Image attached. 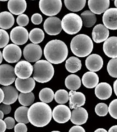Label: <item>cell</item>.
Returning a JSON list of instances; mask_svg holds the SVG:
<instances>
[{"mask_svg":"<svg viewBox=\"0 0 117 132\" xmlns=\"http://www.w3.org/2000/svg\"><path fill=\"white\" fill-rule=\"evenodd\" d=\"M70 108L65 104H59L52 110V118L57 123L63 124L71 119Z\"/></svg>","mask_w":117,"mask_h":132,"instance_id":"10","label":"cell"},{"mask_svg":"<svg viewBox=\"0 0 117 132\" xmlns=\"http://www.w3.org/2000/svg\"><path fill=\"white\" fill-rule=\"evenodd\" d=\"M81 81L85 88L94 89L99 84V77L95 72L87 71L83 74Z\"/></svg>","mask_w":117,"mask_h":132,"instance_id":"25","label":"cell"},{"mask_svg":"<svg viewBox=\"0 0 117 132\" xmlns=\"http://www.w3.org/2000/svg\"><path fill=\"white\" fill-rule=\"evenodd\" d=\"M114 6L117 9V0H116V1H114Z\"/></svg>","mask_w":117,"mask_h":132,"instance_id":"53","label":"cell"},{"mask_svg":"<svg viewBox=\"0 0 117 132\" xmlns=\"http://www.w3.org/2000/svg\"><path fill=\"white\" fill-rule=\"evenodd\" d=\"M7 129V125L4 120H0V132H5Z\"/></svg>","mask_w":117,"mask_h":132,"instance_id":"46","label":"cell"},{"mask_svg":"<svg viewBox=\"0 0 117 132\" xmlns=\"http://www.w3.org/2000/svg\"><path fill=\"white\" fill-rule=\"evenodd\" d=\"M109 113L111 117L117 120V99L112 100L109 105Z\"/></svg>","mask_w":117,"mask_h":132,"instance_id":"39","label":"cell"},{"mask_svg":"<svg viewBox=\"0 0 117 132\" xmlns=\"http://www.w3.org/2000/svg\"><path fill=\"white\" fill-rule=\"evenodd\" d=\"M51 132H61V131H52Z\"/></svg>","mask_w":117,"mask_h":132,"instance_id":"54","label":"cell"},{"mask_svg":"<svg viewBox=\"0 0 117 132\" xmlns=\"http://www.w3.org/2000/svg\"><path fill=\"white\" fill-rule=\"evenodd\" d=\"M0 34H1V39H0V48H4L6 46L8 45L9 40L11 37L9 36L8 33L5 30L1 29L0 30Z\"/></svg>","mask_w":117,"mask_h":132,"instance_id":"38","label":"cell"},{"mask_svg":"<svg viewBox=\"0 0 117 132\" xmlns=\"http://www.w3.org/2000/svg\"><path fill=\"white\" fill-rule=\"evenodd\" d=\"M105 55L112 59L117 58V37L112 36L105 42L103 46Z\"/></svg>","mask_w":117,"mask_h":132,"instance_id":"20","label":"cell"},{"mask_svg":"<svg viewBox=\"0 0 117 132\" xmlns=\"http://www.w3.org/2000/svg\"><path fill=\"white\" fill-rule=\"evenodd\" d=\"M4 121L7 125V129H12L13 128H15V119H14L12 117H7L4 119Z\"/></svg>","mask_w":117,"mask_h":132,"instance_id":"42","label":"cell"},{"mask_svg":"<svg viewBox=\"0 0 117 132\" xmlns=\"http://www.w3.org/2000/svg\"><path fill=\"white\" fill-rule=\"evenodd\" d=\"M35 97L33 93H21L19 95V102L22 104V106H32L35 101Z\"/></svg>","mask_w":117,"mask_h":132,"instance_id":"34","label":"cell"},{"mask_svg":"<svg viewBox=\"0 0 117 132\" xmlns=\"http://www.w3.org/2000/svg\"><path fill=\"white\" fill-rule=\"evenodd\" d=\"M16 74L15 68L9 64H2L0 66V84L3 87L11 86L15 82Z\"/></svg>","mask_w":117,"mask_h":132,"instance_id":"8","label":"cell"},{"mask_svg":"<svg viewBox=\"0 0 117 132\" xmlns=\"http://www.w3.org/2000/svg\"><path fill=\"white\" fill-rule=\"evenodd\" d=\"M15 132H27L28 131V127L24 123H18L17 124L14 128Z\"/></svg>","mask_w":117,"mask_h":132,"instance_id":"43","label":"cell"},{"mask_svg":"<svg viewBox=\"0 0 117 132\" xmlns=\"http://www.w3.org/2000/svg\"><path fill=\"white\" fill-rule=\"evenodd\" d=\"M95 95L99 100H105L109 99L112 94V88L108 82H101L96 87Z\"/></svg>","mask_w":117,"mask_h":132,"instance_id":"22","label":"cell"},{"mask_svg":"<svg viewBox=\"0 0 117 132\" xmlns=\"http://www.w3.org/2000/svg\"><path fill=\"white\" fill-rule=\"evenodd\" d=\"M17 23L19 25V26H22V27L26 26L29 23L28 16L26 14H22V15H19L17 18Z\"/></svg>","mask_w":117,"mask_h":132,"instance_id":"40","label":"cell"},{"mask_svg":"<svg viewBox=\"0 0 117 132\" xmlns=\"http://www.w3.org/2000/svg\"><path fill=\"white\" fill-rule=\"evenodd\" d=\"M86 2L85 0H65L64 4L72 12H79L84 8Z\"/></svg>","mask_w":117,"mask_h":132,"instance_id":"29","label":"cell"},{"mask_svg":"<svg viewBox=\"0 0 117 132\" xmlns=\"http://www.w3.org/2000/svg\"><path fill=\"white\" fill-rule=\"evenodd\" d=\"M109 29L103 24H97L94 27L92 32V37L94 42L97 44L105 42L109 38Z\"/></svg>","mask_w":117,"mask_h":132,"instance_id":"15","label":"cell"},{"mask_svg":"<svg viewBox=\"0 0 117 132\" xmlns=\"http://www.w3.org/2000/svg\"><path fill=\"white\" fill-rule=\"evenodd\" d=\"M81 67H82L81 61L77 57L72 56L65 61V69L67 71L71 73H74L80 71Z\"/></svg>","mask_w":117,"mask_h":132,"instance_id":"27","label":"cell"},{"mask_svg":"<svg viewBox=\"0 0 117 132\" xmlns=\"http://www.w3.org/2000/svg\"><path fill=\"white\" fill-rule=\"evenodd\" d=\"M54 74V67L48 61L41 60L34 64L33 78L36 82L43 84L50 82Z\"/></svg>","mask_w":117,"mask_h":132,"instance_id":"4","label":"cell"},{"mask_svg":"<svg viewBox=\"0 0 117 132\" xmlns=\"http://www.w3.org/2000/svg\"><path fill=\"white\" fill-rule=\"evenodd\" d=\"M42 49L39 44H28L24 47L23 55L25 60L29 62H37L42 56Z\"/></svg>","mask_w":117,"mask_h":132,"instance_id":"9","label":"cell"},{"mask_svg":"<svg viewBox=\"0 0 117 132\" xmlns=\"http://www.w3.org/2000/svg\"><path fill=\"white\" fill-rule=\"evenodd\" d=\"M113 89L114 91L115 95L117 96V79L114 82V85H113Z\"/></svg>","mask_w":117,"mask_h":132,"instance_id":"47","label":"cell"},{"mask_svg":"<svg viewBox=\"0 0 117 132\" xmlns=\"http://www.w3.org/2000/svg\"><path fill=\"white\" fill-rule=\"evenodd\" d=\"M68 132H85V130L81 125H74L70 129Z\"/></svg>","mask_w":117,"mask_h":132,"instance_id":"45","label":"cell"},{"mask_svg":"<svg viewBox=\"0 0 117 132\" xmlns=\"http://www.w3.org/2000/svg\"><path fill=\"white\" fill-rule=\"evenodd\" d=\"M103 66V60L102 57L96 53L90 55L85 60V67L90 71L97 72L101 69Z\"/></svg>","mask_w":117,"mask_h":132,"instance_id":"16","label":"cell"},{"mask_svg":"<svg viewBox=\"0 0 117 132\" xmlns=\"http://www.w3.org/2000/svg\"><path fill=\"white\" fill-rule=\"evenodd\" d=\"M94 132H108L106 129H105L103 128H99L97 129H96Z\"/></svg>","mask_w":117,"mask_h":132,"instance_id":"50","label":"cell"},{"mask_svg":"<svg viewBox=\"0 0 117 132\" xmlns=\"http://www.w3.org/2000/svg\"><path fill=\"white\" fill-rule=\"evenodd\" d=\"M12 42L16 45H24L29 39V32L24 27L16 26L13 28L10 33Z\"/></svg>","mask_w":117,"mask_h":132,"instance_id":"11","label":"cell"},{"mask_svg":"<svg viewBox=\"0 0 117 132\" xmlns=\"http://www.w3.org/2000/svg\"><path fill=\"white\" fill-rule=\"evenodd\" d=\"M31 22L35 25H39V24H41V22H43V18L41 14L35 13L31 17Z\"/></svg>","mask_w":117,"mask_h":132,"instance_id":"41","label":"cell"},{"mask_svg":"<svg viewBox=\"0 0 117 132\" xmlns=\"http://www.w3.org/2000/svg\"><path fill=\"white\" fill-rule=\"evenodd\" d=\"M11 110H12L11 106L8 105V104H5L2 103L1 106H0V111L4 112L5 115L9 114L11 112Z\"/></svg>","mask_w":117,"mask_h":132,"instance_id":"44","label":"cell"},{"mask_svg":"<svg viewBox=\"0 0 117 132\" xmlns=\"http://www.w3.org/2000/svg\"><path fill=\"white\" fill-rule=\"evenodd\" d=\"M4 112H2V111H0V120L4 119Z\"/></svg>","mask_w":117,"mask_h":132,"instance_id":"51","label":"cell"},{"mask_svg":"<svg viewBox=\"0 0 117 132\" xmlns=\"http://www.w3.org/2000/svg\"><path fill=\"white\" fill-rule=\"evenodd\" d=\"M15 24V18L12 13L3 11L0 13V28L3 30L11 28Z\"/></svg>","mask_w":117,"mask_h":132,"instance_id":"26","label":"cell"},{"mask_svg":"<svg viewBox=\"0 0 117 132\" xmlns=\"http://www.w3.org/2000/svg\"><path fill=\"white\" fill-rule=\"evenodd\" d=\"M34 71V66L26 60H21L15 67L16 76L20 79H28L31 78Z\"/></svg>","mask_w":117,"mask_h":132,"instance_id":"13","label":"cell"},{"mask_svg":"<svg viewBox=\"0 0 117 132\" xmlns=\"http://www.w3.org/2000/svg\"><path fill=\"white\" fill-rule=\"evenodd\" d=\"M39 9L46 16L55 17L62 9L61 0H41L39 2Z\"/></svg>","mask_w":117,"mask_h":132,"instance_id":"6","label":"cell"},{"mask_svg":"<svg viewBox=\"0 0 117 132\" xmlns=\"http://www.w3.org/2000/svg\"><path fill=\"white\" fill-rule=\"evenodd\" d=\"M43 54L49 62L53 64H59L66 60L68 55V48L64 42L59 39H52L46 44Z\"/></svg>","mask_w":117,"mask_h":132,"instance_id":"2","label":"cell"},{"mask_svg":"<svg viewBox=\"0 0 117 132\" xmlns=\"http://www.w3.org/2000/svg\"><path fill=\"white\" fill-rule=\"evenodd\" d=\"M1 89H2L5 94L4 100L3 101V104H11L15 103L17 100L19 99V93L18 90L16 88L12 86H6L2 87Z\"/></svg>","mask_w":117,"mask_h":132,"instance_id":"24","label":"cell"},{"mask_svg":"<svg viewBox=\"0 0 117 132\" xmlns=\"http://www.w3.org/2000/svg\"><path fill=\"white\" fill-rule=\"evenodd\" d=\"M82 81L77 75L71 74L66 77L65 80V86L70 91H76L81 86Z\"/></svg>","mask_w":117,"mask_h":132,"instance_id":"28","label":"cell"},{"mask_svg":"<svg viewBox=\"0 0 117 132\" xmlns=\"http://www.w3.org/2000/svg\"><path fill=\"white\" fill-rule=\"evenodd\" d=\"M36 81L33 78H29L28 79H20L17 78L15 85L16 89L22 93H31L35 89L36 85Z\"/></svg>","mask_w":117,"mask_h":132,"instance_id":"17","label":"cell"},{"mask_svg":"<svg viewBox=\"0 0 117 132\" xmlns=\"http://www.w3.org/2000/svg\"><path fill=\"white\" fill-rule=\"evenodd\" d=\"M39 97L40 100L44 103H50L54 100V93L52 89L48 87L43 88L39 93Z\"/></svg>","mask_w":117,"mask_h":132,"instance_id":"33","label":"cell"},{"mask_svg":"<svg viewBox=\"0 0 117 132\" xmlns=\"http://www.w3.org/2000/svg\"><path fill=\"white\" fill-rule=\"evenodd\" d=\"M3 60H4V57H3L2 52H0V63H2Z\"/></svg>","mask_w":117,"mask_h":132,"instance_id":"52","label":"cell"},{"mask_svg":"<svg viewBox=\"0 0 117 132\" xmlns=\"http://www.w3.org/2000/svg\"><path fill=\"white\" fill-rule=\"evenodd\" d=\"M27 8V3L25 0H11L8 2L9 12L15 15L24 14Z\"/></svg>","mask_w":117,"mask_h":132,"instance_id":"23","label":"cell"},{"mask_svg":"<svg viewBox=\"0 0 117 132\" xmlns=\"http://www.w3.org/2000/svg\"><path fill=\"white\" fill-rule=\"evenodd\" d=\"M28 117L29 122L36 127H44L50 123L52 118V111L46 103L36 102L30 106Z\"/></svg>","mask_w":117,"mask_h":132,"instance_id":"1","label":"cell"},{"mask_svg":"<svg viewBox=\"0 0 117 132\" xmlns=\"http://www.w3.org/2000/svg\"><path fill=\"white\" fill-rule=\"evenodd\" d=\"M90 11L95 15H101L109 9V0H89L87 2Z\"/></svg>","mask_w":117,"mask_h":132,"instance_id":"18","label":"cell"},{"mask_svg":"<svg viewBox=\"0 0 117 132\" xmlns=\"http://www.w3.org/2000/svg\"><path fill=\"white\" fill-rule=\"evenodd\" d=\"M81 18L82 19L83 24L86 28H91L96 22V17L90 11H85L81 14Z\"/></svg>","mask_w":117,"mask_h":132,"instance_id":"31","label":"cell"},{"mask_svg":"<svg viewBox=\"0 0 117 132\" xmlns=\"http://www.w3.org/2000/svg\"><path fill=\"white\" fill-rule=\"evenodd\" d=\"M29 109L27 106H22L18 107L15 111L14 117L15 119L19 123L27 124L29 122L28 117V113Z\"/></svg>","mask_w":117,"mask_h":132,"instance_id":"30","label":"cell"},{"mask_svg":"<svg viewBox=\"0 0 117 132\" xmlns=\"http://www.w3.org/2000/svg\"><path fill=\"white\" fill-rule=\"evenodd\" d=\"M108 132H117V125H114L110 128Z\"/></svg>","mask_w":117,"mask_h":132,"instance_id":"48","label":"cell"},{"mask_svg":"<svg viewBox=\"0 0 117 132\" xmlns=\"http://www.w3.org/2000/svg\"><path fill=\"white\" fill-rule=\"evenodd\" d=\"M88 112L83 107L74 109L72 111L71 122L75 125H82L88 120Z\"/></svg>","mask_w":117,"mask_h":132,"instance_id":"19","label":"cell"},{"mask_svg":"<svg viewBox=\"0 0 117 132\" xmlns=\"http://www.w3.org/2000/svg\"><path fill=\"white\" fill-rule=\"evenodd\" d=\"M94 48L92 39L85 34H79L74 36L70 42L72 53L79 57H88Z\"/></svg>","mask_w":117,"mask_h":132,"instance_id":"3","label":"cell"},{"mask_svg":"<svg viewBox=\"0 0 117 132\" xmlns=\"http://www.w3.org/2000/svg\"><path fill=\"white\" fill-rule=\"evenodd\" d=\"M108 73L112 78H117V58L111 59L107 65Z\"/></svg>","mask_w":117,"mask_h":132,"instance_id":"36","label":"cell"},{"mask_svg":"<svg viewBox=\"0 0 117 132\" xmlns=\"http://www.w3.org/2000/svg\"><path fill=\"white\" fill-rule=\"evenodd\" d=\"M43 28L45 32L51 36L59 35L63 30L61 20L56 17L47 18L43 24Z\"/></svg>","mask_w":117,"mask_h":132,"instance_id":"12","label":"cell"},{"mask_svg":"<svg viewBox=\"0 0 117 132\" xmlns=\"http://www.w3.org/2000/svg\"><path fill=\"white\" fill-rule=\"evenodd\" d=\"M70 94L65 89H59L54 93V100L59 104H64L69 101Z\"/></svg>","mask_w":117,"mask_h":132,"instance_id":"35","label":"cell"},{"mask_svg":"<svg viewBox=\"0 0 117 132\" xmlns=\"http://www.w3.org/2000/svg\"><path fill=\"white\" fill-rule=\"evenodd\" d=\"M0 91H1V100H0V102H1V103H2L4 100L5 94H4V91H3L2 89H0Z\"/></svg>","mask_w":117,"mask_h":132,"instance_id":"49","label":"cell"},{"mask_svg":"<svg viewBox=\"0 0 117 132\" xmlns=\"http://www.w3.org/2000/svg\"><path fill=\"white\" fill-rule=\"evenodd\" d=\"M45 38V34L41 28H33L29 32V39L33 44H38L43 41Z\"/></svg>","mask_w":117,"mask_h":132,"instance_id":"32","label":"cell"},{"mask_svg":"<svg viewBox=\"0 0 117 132\" xmlns=\"http://www.w3.org/2000/svg\"><path fill=\"white\" fill-rule=\"evenodd\" d=\"M103 23L110 30H117V9L110 8L103 15Z\"/></svg>","mask_w":117,"mask_h":132,"instance_id":"14","label":"cell"},{"mask_svg":"<svg viewBox=\"0 0 117 132\" xmlns=\"http://www.w3.org/2000/svg\"><path fill=\"white\" fill-rule=\"evenodd\" d=\"M95 113L100 117L106 116L109 113V106L103 102L98 103L95 106Z\"/></svg>","mask_w":117,"mask_h":132,"instance_id":"37","label":"cell"},{"mask_svg":"<svg viewBox=\"0 0 117 132\" xmlns=\"http://www.w3.org/2000/svg\"><path fill=\"white\" fill-rule=\"evenodd\" d=\"M4 59L8 63L19 62L22 57V51L21 48L15 44H10L3 49Z\"/></svg>","mask_w":117,"mask_h":132,"instance_id":"7","label":"cell"},{"mask_svg":"<svg viewBox=\"0 0 117 132\" xmlns=\"http://www.w3.org/2000/svg\"><path fill=\"white\" fill-rule=\"evenodd\" d=\"M70 99H69V106L70 109L79 108L82 107L85 103L86 98L85 95L79 91H70Z\"/></svg>","mask_w":117,"mask_h":132,"instance_id":"21","label":"cell"},{"mask_svg":"<svg viewBox=\"0 0 117 132\" xmlns=\"http://www.w3.org/2000/svg\"><path fill=\"white\" fill-rule=\"evenodd\" d=\"M62 28L68 35H75L82 28L83 21L81 16L76 13H67L61 20Z\"/></svg>","mask_w":117,"mask_h":132,"instance_id":"5","label":"cell"}]
</instances>
